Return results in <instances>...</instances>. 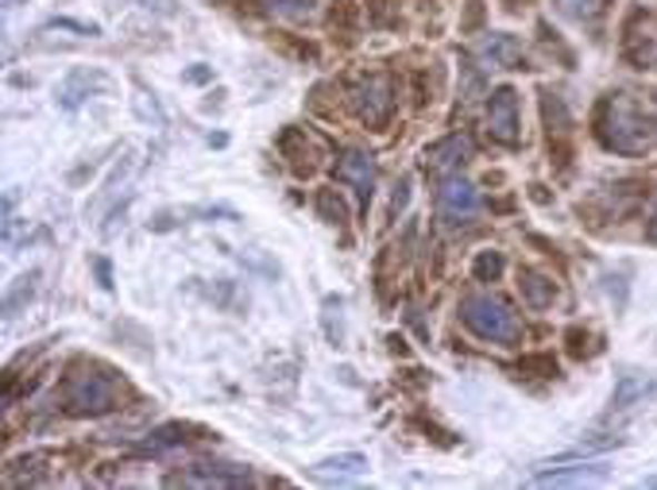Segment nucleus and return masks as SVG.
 Instances as JSON below:
<instances>
[{
    "label": "nucleus",
    "instance_id": "f03ea898",
    "mask_svg": "<svg viewBox=\"0 0 657 490\" xmlns=\"http://www.w3.org/2000/svg\"><path fill=\"white\" fill-rule=\"evenodd\" d=\"M120 398H125V382L97 363L74 367L70 379L62 382V406L70 418H101V413L120 410Z\"/></svg>",
    "mask_w": 657,
    "mask_h": 490
},
{
    "label": "nucleus",
    "instance_id": "9b49d317",
    "mask_svg": "<svg viewBox=\"0 0 657 490\" xmlns=\"http://www.w3.org/2000/svg\"><path fill=\"white\" fill-rule=\"evenodd\" d=\"M279 154L287 159V167L295 170L298 178H313L321 167V147L302 132V128H287L279 136Z\"/></svg>",
    "mask_w": 657,
    "mask_h": 490
},
{
    "label": "nucleus",
    "instance_id": "a211bd4d",
    "mask_svg": "<svg viewBox=\"0 0 657 490\" xmlns=\"http://www.w3.org/2000/svg\"><path fill=\"white\" fill-rule=\"evenodd\" d=\"M557 12L569 16L576 23H596L607 12V0H554Z\"/></svg>",
    "mask_w": 657,
    "mask_h": 490
},
{
    "label": "nucleus",
    "instance_id": "4be33fe9",
    "mask_svg": "<svg viewBox=\"0 0 657 490\" xmlns=\"http://www.w3.org/2000/svg\"><path fill=\"white\" fill-rule=\"evenodd\" d=\"M186 432H190V429H182V424H167V429L151 432V437L143 440V452H163V448H178L186 440Z\"/></svg>",
    "mask_w": 657,
    "mask_h": 490
},
{
    "label": "nucleus",
    "instance_id": "f257e3e1",
    "mask_svg": "<svg viewBox=\"0 0 657 490\" xmlns=\"http://www.w3.org/2000/svg\"><path fill=\"white\" fill-rule=\"evenodd\" d=\"M596 136L615 154H650L657 147V104L650 112L635 93H611L599 104Z\"/></svg>",
    "mask_w": 657,
    "mask_h": 490
},
{
    "label": "nucleus",
    "instance_id": "412c9836",
    "mask_svg": "<svg viewBox=\"0 0 657 490\" xmlns=\"http://www.w3.org/2000/svg\"><path fill=\"white\" fill-rule=\"evenodd\" d=\"M502 267H507L502 251H480L472 263V274H476V282H495L502 274Z\"/></svg>",
    "mask_w": 657,
    "mask_h": 490
},
{
    "label": "nucleus",
    "instance_id": "dca6fc26",
    "mask_svg": "<svg viewBox=\"0 0 657 490\" xmlns=\"http://www.w3.org/2000/svg\"><path fill=\"white\" fill-rule=\"evenodd\" d=\"M607 476V463H576L569 471H534V483L538 487H580V483H596Z\"/></svg>",
    "mask_w": 657,
    "mask_h": 490
},
{
    "label": "nucleus",
    "instance_id": "5701e85b",
    "mask_svg": "<svg viewBox=\"0 0 657 490\" xmlns=\"http://www.w3.org/2000/svg\"><path fill=\"white\" fill-rule=\"evenodd\" d=\"M267 4H271L275 12L290 16V20H302V16L313 12V0H267Z\"/></svg>",
    "mask_w": 657,
    "mask_h": 490
},
{
    "label": "nucleus",
    "instance_id": "ddd939ff",
    "mask_svg": "<svg viewBox=\"0 0 657 490\" xmlns=\"http://www.w3.org/2000/svg\"><path fill=\"white\" fill-rule=\"evenodd\" d=\"M468 159H472V140H468V136H449V140L434 143L426 151V170L429 174L452 178Z\"/></svg>",
    "mask_w": 657,
    "mask_h": 490
},
{
    "label": "nucleus",
    "instance_id": "cd10ccee",
    "mask_svg": "<svg viewBox=\"0 0 657 490\" xmlns=\"http://www.w3.org/2000/svg\"><path fill=\"white\" fill-rule=\"evenodd\" d=\"M646 240L657 243V209L650 212V224H646Z\"/></svg>",
    "mask_w": 657,
    "mask_h": 490
},
{
    "label": "nucleus",
    "instance_id": "a878e982",
    "mask_svg": "<svg viewBox=\"0 0 657 490\" xmlns=\"http://www.w3.org/2000/svg\"><path fill=\"white\" fill-rule=\"evenodd\" d=\"M407 190H410V178H402V182H399V193H395V201H391V209H395V212H399L402 206H407V198H410Z\"/></svg>",
    "mask_w": 657,
    "mask_h": 490
},
{
    "label": "nucleus",
    "instance_id": "9d476101",
    "mask_svg": "<svg viewBox=\"0 0 657 490\" xmlns=\"http://www.w3.org/2000/svg\"><path fill=\"white\" fill-rule=\"evenodd\" d=\"M337 182L352 186L356 198L368 206L371 193H376V159H371L368 151H360V147H348L337 159Z\"/></svg>",
    "mask_w": 657,
    "mask_h": 490
},
{
    "label": "nucleus",
    "instance_id": "f3484780",
    "mask_svg": "<svg viewBox=\"0 0 657 490\" xmlns=\"http://www.w3.org/2000/svg\"><path fill=\"white\" fill-rule=\"evenodd\" d=\"M518 290H522V301L530 309H549L554 306V298H557V282L541 271H530V267L518 271Z\"/></svg>",
    "mask_w": 657,
    "mask_h": 490
},
{
    "label": "nucleus",
    "instance_id": "0eeeda50",
    "mask_svg": "<svg viewBox=\"0 0 657 490\" xmlns=\"http://www.w3.org/2000/svg\"><path fill=\"white\" fill-rule=\"evenodd\" d=\"M488 132L502 147L522 143V117H518V93L510 86H499L488 101Z\"/></svg>",
    "mask_w": 657,
    "mask_h": 490
},
{
    "label": "nucleus",
    "instance_id": "423d86ee",
    "mask_svg": "<svg viewBox=\"0 0 657 490\" xmlns=\"http://www.w3.org/2000/svg\"><path fill=\"white\" fill-rule=\"evenodd\" d=\"M437 217H441L449 228L472 224V220L480 217V193H476V186L457 174L445 178L441 190H437Z\"/></svg>",
    "mask_w": 657,
    "mask_h": 490
},
{
    "label": "nucleus",
    "instance_id": "bb28decb",
    "mask_svg": "<svg viewBox=\"0 0 657 490\" xmlns=\"http://www.w3.org/2000/svg\"><path fill=\"white\" fill-rule=\"evenodd\" d=\"M209 78H213V70H186V81H209Z\"/></svg>",
    "mask_w": 657,
    "mask_h": 490
},
{
    "label": "nucleus",
    "instance_id": "aec40b11",
    "mask_svg": "<svg viewBox=\"0 0 657 490\" xmlns=\"http://www.w3.org/2000/svg\"><path fill=\"white\" fill-rule=\"evenodd\" d=\"M318 212L326 224H337V228L348 224V206L340 201L337 190H318Z\"/></svg>",
    "mask_w": 657,
    "mask_h": 490
},
{
    "label": "nucleus",
    "instance_id": "393cba45",
    "mask_svg": "<svg viewBox=\"0 0 657 490\" xmlns=\"http://www.w3.org/2000/svg\"><path fill=\"white\" fill-rule=\"evenodd\" d=\"M93 271H97V282H101V290H112V267H109V259H93Z\"/></svg>",
    "mask_w": 657,
    "mask_h": 490
},
{
    "label": "nucleus",
    "instance_id": "7ed1b4c3",
    "mask_svg": "<svg viewBox=\"0 0 657 490\" xmlns=\"http://www.w3.org/2000/svg\"><path fill=\"white\" fill-rule=\"evenodd\" d=\"M460 321L484 344H502V348L522 344V321L510 309V301H502L499 293H468L460 301Z\"/></svg>",
    "mask_w": 657,
    "mask_h": 490
},
{
    "label": "nucleus",
    "instance_id": "39448f33",
    "mask_svg": "<svg viewBox=\"0 0 657 490\" xmlns=\"http://www.w3.org/2000/svg\"><path fill=\"white\" fill-rule=\"evenodd\" d=\"M623 59L635 70H657V12L635 8L623 23Z\"/></svg>",
    "mask_w": 657,
    "mask_h": 490
},
{
    "label": "nucleus",
    "instance_id": "4468645a",
    "mask_svg": "<svg viewBox=\"0 0 657 490\" xmlns=\"http://www.w3.org/2000/svg\"><path fill=\"white\" fill-rule=\"evenodd\" d=\"M109 86H112L109 73H101V70H70L54 97H59L62 109H78V104H86L93 93H104Z\"/></svg>",
    "mask_w": 657,
    "mask_h": 490
},
{
    "label": "nucleus",
    "instance_id": "6ab92c4d",
    "mask_svg": "<svg viewBox=\"0 0 657 490\" xmlns=\"http://www.w3.org/2000/svg\"><path fill=\"white\" fill-rule=\"evenodd\" d=\"M36 286H39V271H31V274H23V279H16V286L8 290V298H4V317H8V321L20 313L23 301L36 298Z\"/></svg>",
    "mask_w": 657,
    "mask_h": 490
},
{
    "label": "nucleus",
    "instance_id": "20e7f679",
    "mask_svg": "<svg viewBox=\"0 0 657 490\" xmlns=\"http://www.w3.org/2000/svg\"><path fill=\"white\" fill-rule=\"evenodd\" d=\"M348 104H352V112L368 128H384L387 120H391V112H395V78H391V73H384V70L368 73V78H360L352 86Z\"/></svg>",
    "mask_w": 657,
    "mask_h": 490
},
{
    "label": "nucleus",
    "instance_id": "f8f14e48",
    "mask_svg": "<svg viewBox=\"0 0 657 490\" xmlns=\"http://www.w3.org/2000/svg\"><path fill=\"white\" fill-rule=\"evenodd\" d=\"M480 62L491 70H526V47L507 31H491L480 43Z\"/></svg>",
    "mask_w": 657,
    "mask_h": 490
},
{
    "label": "nucleus",
    "instance_id": "b1692460",
    "mask_svg": "<svg viewBox=\"0 0 657 490\" xmlns=\"http://www.w3.org/2000/svg\"><path fill=\"white\" fill-rule=\"evenodd\" d=\"M128 4H140L156 16H175L178 12V0H128Z\"/></svg>",
    "mask_w": 657,
    "mask_h": 490
},
{
    "label": "nucleus",
    "instance_id": "2eb2a0df",
    "mask_svg": "<svg viewBox=\"0 0 657 490\" xmlns=\"http://www.w3.org/2000/svg\"><path fill=\"white\" fill-rule=\"evenodd\" d=\"M364 471H368V456L345 452V456H329V460L313 463L310 476L318 479V483H352V479H360Z\"/></svg>",
    "mask_w": 657,
    "mask_h": 490
},
{
    "label": "nucleus",
    "instance_id": "6e6552de",
    "mask_svg": "<svg viewBox=\"0 0 657 490\" xmlns=\"http://www.w3.org/2000/svg\"><path fill=\"white\" fill-rule=\"evenodd\" d=\"M654 394H657L654 374H643V371L619 374V382H615V390H611V410H607V418H630V413H638L646 402H654Z\"/></svg>",
    "mask_w": 657,
    "mask_h": 490
},
{
    "label": "nucleus",
    "instance_id": "1a4fd4ad",
    "mask_svg": "<svg viewBox=\"0 0 657 490\" xmlns=\"http://www.w3.org/2000/svg\"><path fill=\"white\" fill-rule=\"evenodd\" d=\"M170 483H182V487H248L256 483L248 468H237V463H209L198 460L190 463L186 471H178Z\"/></svg>",
    "mask_w": 657,
    "mask_h": 490
}]
</instances>
